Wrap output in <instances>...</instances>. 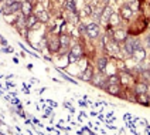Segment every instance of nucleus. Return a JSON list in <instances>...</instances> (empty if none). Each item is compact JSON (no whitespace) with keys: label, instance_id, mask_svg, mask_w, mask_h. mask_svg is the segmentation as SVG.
Instances as JSON below:
<instances>
[{"label":"nucleus","instance_id":"20","mask_svg":"<svg viewBox=\"0 0 150 135\" xmlns=\"http://www.w3.org/2000/svg\"><path fill=\"white\" fill-rule=\"evenodd\" d=\"M10 9H11V13H17V11L20 13V11H21V3H20V1H16L13 6H10Z\"/></svg>","mask_w":150,"mask_h":135},{"label":"nucleus","instance_id":"1","mask_svg":"<svg viewBox=\"0 0 150 135\" xmlns=\"http://www.w3.org/2000/svg\"><path fill=\"white\" fill-rule=\"evenodd\" d=\"M112 13H113V10H112V7L110 6H105L103 7V10H102V13H100V24H106V23H109V19H110V16H112Z\"/></svg>","mask_w":150,"mask_h":135},{"label":"nucleus","instance_id":"14","mask_svg":"<svg viewBox=\"0 0 150 135\" xmlns=\"http://www.w3.org/2000/svg\"><path fill=\"white\" fill-rule=\"evenodd\" d=\"M123 51H125V54H127V56H132L133 54V46H132L130 39H126L125 46H123Z\"/></svg>","mask_w":150,"mask_h":135},{"label":"nucleus","instance_id":"29","mask_svg":"<svg viewBox=\"0 0 150 135\" xmlns=\"http://www.w3.org/2000/svg\"><path fill=\"white\" fill-rule=\"evenodd\" d=\"M146 44H147V47H150V36L146 39Z\"/></svg>","mask_w":150,"mask_h":135},{"label":"nucleus","instance_id":"5","mask_svg":"<svg viewBox=\"0 0 150 135\" xmlns=\"http://www.w3.org/2000/svg\"><path fill=\"white\" fill-rule=\"evenodd\" d=\"M136 101L142 105H146L149 107L150 105V98H149V94L147 93H143V94H136Z\"/></svg>","mask_w":150,"mask_h":135},{"label":"nucleus","instance_id":"12","mask_svg":"<svg viewBox=\"0 0 150 135\" xmlns=\"http://www.w3.org/2000/svg\"><path fill=\"white\" fill-rule=\"evenodd\" d=\"M106 91L110 95H119L120 94V87H119V84H109L106 85Z\"/></svg>","mask_w":150,"mask_h":135},{"label":"nucleus","instance_id":"9","mask_svg":"<svg viewBox=\"0 0 150 135\" xmlns=\"http://www.w3.org/2000/svg\"><path fill=\"white\" fill-rule=\"evenodd\" d=\"M126 31L125 30H116L115 33H113V40L117 43H122V41H126Z\"/></svg>","mask_w":150,"mask_h":135},{"label":"nucleus","instance_id":"10","mask_svg":"<svg viewBox=\"0 0 150 135\" xmlns=\"http://www.w3.org/2000/svg\"><path fill=\"white\" fill-rule=\"evenodd\" d=\"M106 67H108V57L102 56V57L98 59V70H99V73H105Z\"/></svg>","mask_w":150,"mask_h":135},{"label":"nucleus","instance_id":"8","mask_svg":"<svg viewBox=\"0 0 150 135\" xmlns=\"http://www.w3.org/2000/svg\"><path fill=\"white\" fill-rule=\"evenodd\" d=\"M149 91V84L147 83H137L134 85V93L136 94H143Z\"/></svg>","mask_w":150,"mask_h":135},{"label":"nucleus","instance_id":"26","mask_svg":"<svg viewBox=\"0 0 150 135\" xmlns=\"http://www.w3.org/2000/svg\"><path fill=\"white\" fill-rule=\"evenodd\" d=\"M79 31H81V33H86V24H82V23H81V24H79Z\"/></svg>","mask_w":150,"mask_h":135},{"label":"nucleus","instance_id":"6","mask_svg":"<svg viewBox=\"0 0 150 135\" xmlns=\"http://www.w3.org/2000/svg\"><path fill=\"white\" fill-rule=\"evenodd\" d=\"M132 57H133L136 61H143V60L146 59V50H144L143 47H140V49H136V50H133Z\"/></svg>","mask_w":150,"mask_h":135},{"label":"nucleus","instance_id":"28","mask_svg":"<svg viewBox=\"0 0 150 135\" xmlns=\"http://www.w3.org/2000/svg\"><path fill=\"white\" fill-rule=\"evenodd\" d=\"M1 46H7V41H6V39H3V37H1Z\"/></svg>","mask_w":150,"mask_h":135},{"label":"nucleus","instance_id":"13","mask_svg":"<svg viewBox=\"0 0 150 135\" xmlns=\"http://www.w3.org/2000/svg\"><path fill=\"white\" fill-rule=\"evenodd\" d=\"M119 20H120V14L116 13V11H113L112 13V16L109 19V26H112V27H116L119 24Z\"/></svg>","mask_w":150,"mask_h":135},{"label":"nucleus","instance_id":"21","mask_svg":"<svg viewBox=\"0 0 150 135\" xmlns=\"http://www.w3.org/2000/svg\"><path fill=\"white\" fill-rule=\"evenodd\" d=\"M65 7L68 10H71V11H75V1L74 0H67L65 1Z\"/></svg>","mask_w":150,"mask_h":135},{"label":"nucleus","instance_id":"22","mask_svg":"<svg viewBox=\"0 0 150 135\" xmlns=\"http://www.w3.org/2000/svg\"><path fill=\"white\" fill-rule=\"evenodd\" d=\"M127 6H129V7L132 9V10H133V11H136V10H137V9H139V3H137V0H130V1H129V4H127Z\"/></svg>","mask_w":150,"mask_h":135},{"label":"nucleus","instance_id":"3","mask_svg":"<svg viewBox=\"0 0 150 135\" xmlns=\"http://www.w3.org/2000/svg\"><path fill=\"white\" fill-rule=\"evenodd\" d=\"M38 17L35 14H30L25 17V27L27 29H38Z\"/></svg>","mask_w":150,"mask_h":135},{"label":"nucleus","instance_id":"27","mask_svg":"<svg viewBox=\"0 0 150 135\" xmlns=\"http://www.w3.org/2000/svg\"><path fill=\"white\" fill-rule=\"evenodd\" d=\"M17 0H6V6H13Z\"/></svg>","mask_w":150,"mask_h":135},{"label":"nucleus","instance_id":"23","mask_svg":"<svg viewBox=\"0 0 150 135\" xmlns=\"http://www.w3.org/2000/svg\"><path fill=\"white\" fill-rule=\"evenodd\" d=\"M142 77L144 81H150V70H142Z\"/></svg>","mask_w":150,"mask_h":135},{"label":"nucleus","instance_id":"25","mask_svg":"<svg viewBox=\"0 0 150 135\" xmlns=\"http://www.w3.org/2000/svg\"><path fill=\"white\" fill-rule=\"evenodd\" d=\"M68 59H69V63H75V61H76V57H75L74 54H72V53H69V54H68Z\"/></svg>","mask_w":150,"mask_h":135},{"label":"nucleus","instance_id":"2","mask_svg":"<svg viewBox=\"0 0 150 135\" xmlns=\"http://www.w3.org/2000/svg\"><path fill=\"white\" fill-rule=\"evenodd\" d=\"M86 36L89 39H96L99 36V27L96 23H89L86 24Z\"/></svg>","mask_w":150,"mask_h":135},{"label":"nucleus","instance_id":"11","mask_svg":"<svg viewBox=\"0 0 150 135\" xmlns=\"http://www.w3.org/2000/svg\"><path fill=\"white\" fill-rule=\"evenodd\" d=\"M59 47H61L59 39H52V40L48 41V49H50V51H52V53H57V51L59 50Z\"/></svg>","mask_w":150,"mask_h":135},{"label":"nucleus","instance_id":"18","mask_svg":"<svg viewBox=\"0 0 150 135\" xmlns=\"http://www.w3.org/2000/svg\"><path fill=\"white\" fill-rule=\"evenodd\" d=\"M37 17H38V20H40L41 23H47V21L50 20V14H48L45 10H41V11L37 14Z\"/></svg>","mask_w":150,"mask_h":135},{"label":"nucleus","instance_id":"4","mask_svg":"<svg viewBox=\"0 0 150 135\" xmlns=\"http://www.w3.org/2000/svg\"><path fill=\"white\" fill-rule=\"evenodd\" d=\"M119 14H120V17H122V19H125V20H129V19H132V16H133V10L129 7L127 4H125L123 7L120 9Z\"/></svg>","mask_w":150,"mask_h":135},{"label":"nucleus","instance_id":"30","mask_svg":"<svg viewBox=\"0 0 150 135\" xmlns=\"http://www.w3.org/2000/svg\"><path fill=\"white\" fill-rule=\"evenodd\" d=\"M149 87H150V85H149Z\"/></svg>","mask_w":150,"mask_h":135},{"label":"nucleus","instance_id":"15","mask_svg":"<svg viewBox=\"0 0 150 135\" xmlns=\"http://www.w3.org/2000/svg\"><path fill=\"white\" fill-rule=\"evenodd\" d=\"M82 80L83 81H91L92 80V77H93V73H92V70L91 67H86L85 70H83V73H82Z\"/></svg>","mask_w":150,"mask_h":135},{"label":"nucleus","instance_id":"7","mask_svg":"<svg viewBox=\"0 0 150 135\" xmlns=\"http://www.w3.org/2000/svg\"><path fill=\"white\" fill-rule=\"evenodd\" d=\"M20 13L24 14L25 17L33 14V6H31V3H30V1H23V3H21V11H20Z\"/></svg>","mask_w":150,"mask_h":135},{"label":"nucleus","instance_id":"16","mask_svg":"<svg viewBox=\"0 0 150 135\" xmlns=\"http://www.w3.org/2000/svg\"><path fill=\"white\" fill-rule=\"evenodd\" d=\"M71 53L74 54L76 59H79V57L82 56V47H81L79 44H75V46H72V47H71Z\"/></svg>","mask_w":150,"mask_h":135},{"label":"nucleus","instance_id":"19","mask_svg":"<svg viewBox=\"0 0 150 135\" xmlns=\"http://www.w3.org/2000/svg\"><path fill=\"white\" fill-rule=\"evenodd\" d=\"M106 81H108V85L109 84H119L120 78H119L116 74H112V76H109L108 78H106Z\"/></svg>","mask_w":150,"mask_h":135},{"label":"nucleus","instance_id":"24","mask_svg":"<svg viewBox=\"0 0 150 135\" xmlns=\"http://www.w3.org/2000/svg\"><path fill=\"white\" fill-rule=\"evenodd\" d=\"M83 14H85V16H91L92 14V7L91 6H85V7H83Z\"/></svg>","mask_w":150,"mask_h":135},{"label":"nucleus","instance_id":"17","mask_svg":"<svg viewBox=\"0 0 150 135\" xmlns=\"http://www.w3.org/2000/svg\"><path fill=\"white\" fill-rule=\"evenodd\" d=\"M59 43H61V47H62V49H67L68 46H69V36L61 34V36H59Z\"/></svg>","mask_w":150,"mask_h":135}]
</instances>
